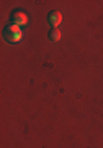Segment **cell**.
<instances>
[{
    "label": "cell",
    "mask_w": 103,
    "mask_h": 148,
    "mask_svg": "<svg viewBox=\"0 0 103 148\" xmlns=\"http://www.w3.org/2000/svg\"><path fill=\"white\" fill-rule=\"evenodd\" d=\"M5 36L8 41H18L21 38V30L18 25H15V23H12V25H8L5 30Z\"/></svg>",
    "instance_id": "cell-1"
},
{
    "label": "cell",
    "mask_w": 103,
    "mask_h": 148,
    "mask_svg": "<svg viewBox=\"0 0 103 148\" xmlns=\"http://www.w3.org/2000/svg\"><path fill=\"white\" fill-rule=\"evenodd\" d=\"M12 20H13V23H15V25H25V23H28V15H26L25 12L16 10V12H13Z\"/></svg>",
    "instance_id": "cell-2"
},
{
    "label": "cell",
    "mask_w": 103,
    "mask_h": 148,
    "mask_svg": "<svg viewBox=\"0 0 103 148\" xmlns=\"http://www.w3.org/2000/svg\"><path fill=\"white\" fill-rule=\"evenodd\" d=\"M47 20H49V23H52L54 27H57V25L62 21V15L59 13V12L54 10V12H51V13H49V18H47Z\"/></svg>",
    "instance_id": "cell-3"
},
{
    "label": "cell",
    "mask_w": 103,
    "mask_h": 148,
    "mask_svg": "<svg viewBox=\"0 0 103 148\" xmlns=\"http://www.w3.org/2000/svg\"><path fill=\"white\" fill-rule=\"evenodd\" d=\"M47 36H49V40H51V41H59V40H61V30L54 28V30H51V32H49V35H47Z\"/></svg>",
    "instance_id": "cell-4"
}]
</instances>
